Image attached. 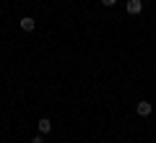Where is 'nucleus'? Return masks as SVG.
<instances>
[{"instance_id": "nucleus-3", "label": "nucleus", "mask_w": 156, "mask_h": 143, "mask_svg": "<svg viewBox=\"0 0 156 143\" xmlns=\"http://www.w3.org/2000/svg\"><path fill=\"white\" fill-rule=\"evenodd\" d=\"M18 23H21V29H23V31H34V29H37V21H34L31 16H23Z\"/></svg>"}, {"instance_id": "nucleus-6", "label": "nucleus", "mask_w": 156, "mask_h": 143, "mask_svg": "<svg viewBox=\"0 0 156 143\" xmlns=\"http://www.w3.org/2000/svg\"><path fill=\"white\" fill-rule=\"evenodd\" d=\"M115 3H117V0H101V5H107V8H112Z\"/></svg>"}, {"instance_id": "nucleus-5", "label": "nucleus", "mask_w": 156, "mask_h": 143, "mask_svg": "<svg viewBox=\"0 0 156 143\" xmlns=\"http://www.w3.org/2000/svg\"><path fill=\"white\" fill-rule=\"evenodd\" d=\"M31 143H44V135H42V133H39V135H34Z\"/></svg>"}, {"instance_id": "nucleus-1", "label": "nucleus", "mask_w": 156, "mask_h": 143, "mask_svg": "<svg viewBox=\"0 0 156 143\" xmlns=\"http://www.w3.org/2000/svg\"><path fill=\"white\" fill-rule=\"evenodd\" d=\"M125 11H128V16H140L143 0H128V3H125Z\"/></svg>"}, {"instance_id": "nucleus-2", "label": "nucleus", "mask_w": 156, "mask_h": 143, "mask_svg": "<svg viewBox=\"0 0 156 143\" xmlns=\"http://www.w3.org/2000/svg\"><path fill=\"white\" fill-rule=\"evenodd\" d=\"M135 112H138V117H148L151 112H154V104H151V102H146V99H140L138 104H135Z\"/></svg>"}, {"instance_id": "nucleus-4", "label": "nucleus", "mask_w": 156, "mask_h": 143, "mask_svg": "<svg viewBox=\"0 0 156 143\" xmlns=\"http://www.w3.org/2000/svg\"><path fill=\"white\" fill-rule=\"evenodd\" d=\"M37 127H39V133H42V135H47V133L52 130V122H50V117H42V120L37 122Z\"/></svg>"}]
</instances>
